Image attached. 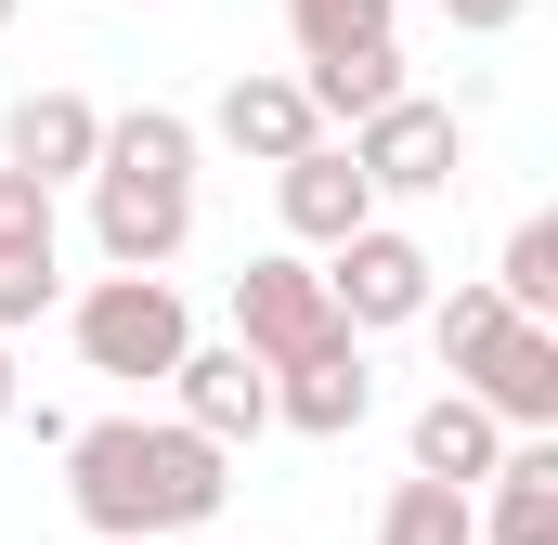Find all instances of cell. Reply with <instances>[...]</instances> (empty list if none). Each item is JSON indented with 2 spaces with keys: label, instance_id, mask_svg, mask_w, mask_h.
Here are the masks:
<instances>
[{
  "label": "cell",
  "instance_id": "cell-1",
  "mask_svg": "<svg viewBox=\"0 0 558 545\" xmlns=\"http://www.w3.org/2000/svg\"><path fill=\"white\" fill-rule=\"evenodd\" d=\"M234 455L195 441L182 415H92L65 441V507L92 520V545H169L195 520H221Z\"/></svg>",
  "mask_w": 558,
  "mask_h": 545
},
{
  "label": "cell",
  "instance_id": "cell-2",
  "mask_svg": "<svg viewBox=\"0 0 558 545\" xmlns=\"http://www.w3.org/2000/svg\"><path fill=\"white\" fill-rule=\"evenodd\" d=\"M195 118L182 105H131L105 118V156H92V247L105 272H169L195 247Z\"/></svg>",
  "mask_w": 558,
  "mask_h": 545
},
{
  "label": "cell",
  "instance_id": "cell-3",
  "mask_svg": "<svg viewBox=\"0 0 558 545\" xmlns=\"http://www.w3.org/2000/svg\"><path fill=\"white\" fill-rule=\"evenodd\" d=\"M65 338H78L92 377H169V364L195 351V312H182L169 272H105V286L65 299Z\"/></svg>",
  "mask_w": 558,
  "mask_h": 545
},
{
  "label": "cell",
  "instance_id": "cell-4",
  "mask_svg": "<svg viewBox=\"0 0 558 545\" xmlns=\"http://www.w3.org/2000/svg\"><path fill=\"white\" fill-rule=\"evenodd\" d=\"M234 351L260 364V377H286V364H325V351H351V325L325 312V272L299 261V247H274V261L234 272Z\"/></svg>",
  "mask_w": 558,
  "mask_h": 545
},
{
  "label": "cell",
  "instance_id": "cell-5",
  "mask_svg": "<svg viewBox=\"0 0 558 545\" xmlns=\"http://www.w3.org/2000/svg\"><path fill=\"white\" fill-rule=\"evenodd\" d=\"M312 272H325V312H338L351 338H390V325H416L428 299H441V261H428L403 221H364L351 247H325Z\"/></svg>",
  "mask_w": 558,
  "mask_h": 545
},
{
  "label": "cell",
  "instance_id": "cell-6",
  "mask_svg": "<svg viewBox=\"0 0 558 545\" xmlns=\"http://www.w3.org/2000/svg\"><path fill=\"white\" fill-rule=\"evenodd\" d=\"M351 169H364V195H377V208H390V195H454L468 131H454V105L403 92V105H377V118L351 131Z\"/></svg>",
  "mask_w": 558,
  "mask_h": 545
},
{
  "label": "cell",
  "instance_id": "cell-7",
  "mask_svg": "<svg viewBox=\"0 0 558 545\" xmlns=\"http://www.w3.org/2000/svg\"><path fill=\"white\" fill-rule=\"evenodd\" d=\"M195 143H221V156H247V169H286V156H312V92H299V65H247V78H221V105L195 118Z\"/></svg>",
  "mask_w": 558,
  "mask_h": 545
},
{
  "label": "cell",
  "instance_id": "cell-8",
  "mask_svg": "<svg viewBox=\"0 0 558 545\" xmlns=\"http://www.w3.org/2000/svg\"><path fill=\"white\" fill-rule=\"evenodd\" d=\"M274 221L299 261H325V247H351L364 221H377V195H364V169H351V143H312V156H286L274 169Z\"/></svg>",
  "mask_w": 558,
  "mask_h": 545
},
{
  "label": "cell",
  "instance_id": "cell-9",
  "mask_svg": "<svg viewBox=\"0 0 558 545\" xmlns=\"http://www.w3.org/2000/svg\"><path fill=\"white\" fill-rule=\"evenodd\" d=\"M92 156H105V105H92V92H13L0 169H26L39 195H65V182H92Z\"/></svg>",
  "mask_w": 558,
  "mask_h": 545
},
{
  "label": "cell",
  "instance_id": "cell-10",
  "mask_svg": "<svg viewBox=\"0 0 558 545\" xmlns=\"http://www.w3.org/2000/svg\"><path fill=\"white\" fill-rule=\"evenodd\" d=\"M468 403L494 415L507 441H546L558 428V325H507V338L468 364Z\"/></svg>",
  "mask_w": 558,
  "mask_h": 545
},
{
  "label": "cell",
  "instance_id": "cell-11",
  "mask_svg": "<svg viewBox=\"0 0 558 545\" xmlns=\"http://www.w3.org/2000/svg\"><path fill=\"white\" fill-rule=\"evenodd\" d=\"M169 403H182L195 441H221V455H234V441H260V428H274V377L221 338V351H182V364H169Z\"/></svg>",
  "mask_w": 558,
  "mask_h": 545
},
{
  "label": "cell",
  "instance_id": "cell-12",
  "mask_svg": "<svg viewBox=\"0 0 558 545\" xmlns=\"http://www.w3.org/2000/svg\"><path fill=\"white\" fill-rule=\"evenodd\" d=\"M403 455H416L403 481H441V494H481V481L507 468V428H494V415L468 403V390H428V403H416V428H403Z\"/></svg>",
  "mask_w": 558,
  "mask_h": 545
},
{
  "label": "cell",
  "instance_id": "cell-13",
  "mask_svg": "<svg viewBox=\"0 0 558 545\" xmlns=\"http://www.w3.org/2000/svg\"><path fill=\"white\" fill-rule=\"evenodd\" d=\"M364 415H377V364H364V338L325 351V364H286V377H274V428H299V441H351Z\"/></svg>",
  "mask_w": 558,
  "mask_h": 545
},
{
  "label": "cell",
  "instance_id": "cell-14",
  "mask_svg": "<svg viewBox=\"0 0 558 545\" xmlns=\"http://www.w3.org/2000/svg\"><path fill=\"white\" fill-rule=\"evenodd\" d=\"M481 545H558V441H507V468L468 494Z\"/></svg>",
  "mask_w": 558,
  "mask_h": 545
},
{
  "label": "cell",
  "instance_id": "cell-15",
  "mask_svg": "<svg viewBox=\"0 0 558 545\" xmlns=\"http://www.w3.org/2000/svg\"><path fill=\"white\" fill-rule=\"evenodd\" d=\"M299 92H312V131H364L377 105H403L416 78H403V39H377V52H325V65H299Z\"/></svg>",
  "mask_w": 558,
  "mask_h": 545
},
{
  "label": "cell",
  "instance_id": "cell-16",
  "mask_svg": "<svg viewBox=\"0 0 558 545\" xmlns=\"http://www.w3.org/2000/svg\"><path fill=\"white\" fill-rule=\"evenodd\" d=\"M416 325H428V351H441V377H454V390H468V364H481V351H494V338H507V325H520V312H507V299H494V286H441V299H428Z\"/></svg>",
  "mask_w": 558,
  "mask_h": 545
},
{
  "label": "cell",
  "instance_id": "cell-17",
  "mask_svg": "<svg viewBox=\"0 0 558 545\" xmlns=\"http://www.w3.org/2000/svg\"><path fill=\"white\" fill-rule=\"evenodd\" d=\"M403 26V0H286V39H299V65H325V52H377Z\"/></svg>",
  "mask_w": 558,
  "mask_h": 545
},
{
  "label": "cell",
  "instance_id": "cell-18",
  "mask_svg": "<svg viewBox=\"0 0 558 545\" xmlns=\"http://www.w3.org/2000/svg\"><path fill=\"white\" fill-rule=\"evenodd\" d=\"M494 299H507L520 325H558V208H533V221L507 234V261H494Z\"/></svg>",
  "mask_w": 558,
  "mask_h": 545
},
{
  "label": "cell",
  "instance_id": "cell-19",
  "mask_svg": "<svg viewBox=\"0 0 558 545\" xmlns=\"http://www.w3.org/2000/svg\"><path fill=\"white\" fill-rule=\"evenodd\" d=\"M377 545H481V520H468V494H441V481H390Z\"/></svg>",
  "mask_w": 558,
  "mask_h": 545
},
{
  "label": "cell",
  "instance_id": "cell-20",
  "mask_svg": "<svg viewBox=\"0 0 558 545\" xmlns=\"http://www.w3.org/2000/svg\"><path fill=\"white\" fill-rule=\"evenodd\" d=\"M0 261H65V208L26 169H0Z\"/></svg>",
  "mask_w": 558,
  "mask_h": 545
},
{
  "label": "cell",
  "instance_id": "cell-21",
  "mask_svg": "<svg viewBox=\"0 0 558 545\" xmlns=\"http://www.w3.org/2000/svg\"><path fill=\"white\" fill-rule=\"evenodd\" d=\"M52 299H65V261H0V338H13V325H39Z\"/></svg>",
  "mask_w": 558,
  "mask_h": 545
},
{
  "label": "cell",
  "instance_id": "cell-22",
  "mask_svg": "<svg viewBox=\"0 0 558 545\" xmlns=\"http://www.w3.org/2000/svg\"><path fill=\"white\" fill-rule=\"evenodd\" d=\"M428 13H441V26H468V39H507L533 0H428Z\"/></svg>",
  "mask_w": 558,
  "mask_h": 545
},
{
  "label": "cell",
  "instance_id": "cell-23",
  "mask_svg": "<svg viewBox=\"0 0 558 545\" xmlns=\"http://www.w3.org/2000/svg\"><path fill=\"white\" fill-rule=\"evenodd\" d=\"M13 403H26V377H13V338H0V428H13Z\"/></svg>",
  "mask_w": 558,
  "mask_h": 545
},
{
  "label": "cell",
  "instance_id": "cell-24",
  "mask_svg": "<svg viewBox=\"0 0 558 545\" xmlns=\"http://www.w3.org/2000/svg\"><path fill=\"white\" fill-rule=\"evenodd\" d=\"M13 13H26V0H0V26H13Z\"/></svg>",
  "mask_w": 558,
  "mask_h": 545
}]
</instances>
